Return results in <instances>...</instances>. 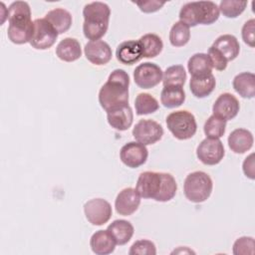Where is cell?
<instances>
[{
	"instance_id": "37",
	"label": "cell",
	"mask_w": 255,
	"mask_h": 255,
	"mask_svg": "<svg viewBox=\"0 0 255 255\" xmlns=\"http://www.w3.org/2000/svg\"><path fill=\"white\" fill-rule=\"evenodd\" d=\"M129 255H155L156 247L154 243L147 239L135 241L129 248Z\"/></svg>"
},
{
	"instance_id": "39",
	"label": "cell",
	"mask_w": 255,
	"mask_h": 255,
	"mask_svg": "<svg viewBox=\"0 0 255 255\" xmlns=\"http://www.w3.org/2000/svg\"><path fill=\"white\" fill-rule=\"evenodd\" d=\"M242 39L245 44L250 47L255 46V20L250 19L246 21L241 30Z\"/></svg>"
},
{
	"instance_id": "12",
	"label": "cell",
	"mask_w": 255,
	"mask_h": 255,
	"mask_svg": "<svg viewBox=\"0 0 255 255\" xmlns=\"http://www.w3.org/2000/svg\"><path fill=\"white\" fill-rule=\"evenodd\" d=\"M148 156V150L145 145L137 141H129L124 144L120 150L122 162L130 168H136L144 164Z\"/></svg>"
},
{
	"instance_id": "9",
	"label": "cell",
	"mask_w": 255,
	"mask_h": 255,
	"mask_svg": "<svg viewBox=\"0 0 255 255\" xmlns=\"http://www.w3.org/2000/svg\"><path fill=\"white\" fill-rule=\"evenodd\" d=\"M163 72L154 63L139 64L133 71V81L140 89H151L162 81Z\"/></svg>"
},
{
	"instance_id": "31",
	"label": "cell",
	"mask_w": 255,
	"mask_h": 255,
	"mask_svg": "<svg viewBox=\"0 0 255 255\" xmlns=\"http://www.w3.org/2000/svg\"><path fill=\"white\" fill-rule=\"evenodd\" d=\"M134 108L137 116H143L155 113L159 108V104L150 94L140 93L134 100Z\"/></svg>"
},
{
	"instance_id": "21",
	"label": "cell",
	"mask_w": 255,
	"mask_h": 255,
	"mask_svg": "<svg viewBox=\"0 0 255 255\" xmlns=\"http://www.w3.org/2000/svg\"><path fill=\"white\" fill-rule=\"evenodd\" d=\"M212 47L217 49L227 62L237 58L240 52V45L237 38L231 34L219 36L212 44Z\"/></svg>"
},
{
	"instance_id": "15",
	"label": "cell",
	"mask_w": 255,
	"mask_h": 255,
	"mask_svg": "<svg viewBox=\"0 0 255 255\" xmlns=\"http://www.w3.org/2000/svg\"><path fill=\"white\" fill-rule=\"evenodd\" d=\"M240 110L239 101L230 93H223L215 100L212 106L213 115L227 121L234 119Z\"/></svg>"
},
{
	"instance_id": "13",
	"label": "cell",
	"mask_w": 255,
	"mask_h": 255,
	"mask_svg": "<svg viewBox=\"0 0 255 255\" xmlns=\"http://www.w3.org/2000/svg\"><path fill=\"white\" fill-rule=\"evenodd\" d=\"M84 53L87 60L96 66L108 64L113 57L112 48L103 40L89 41L85 45Z\"/></svg>"
},
{
	"instance_id": "4",
	"label": "cell",
	"mask_w": 255,
	"mask_h": 255,
	"mask_svg": "<svg viewBox=\"0 0 255 255\" xmlns=\"http://www.w3.org/2000/svg\"><path fill=\"white\" fill-rule=\"evenodd\" d=\"M220 12L218 5L212 1H193L185 3L179 11V21L189 28L198 24L210 25L216 22Z\"/></svg>"
},
{
	"instance_id": "10",
	"label": "cell",
	"mask_w": 255,
	"mask_h": 255,
	"mask_svg": "<svg viewBox=\"0 0 255 255\" xmlns=\"http://www.w3.org/2000/svg\"><path fill=\"white\" fill-rule=\"evenodd\" d=\"M225 154L224 146L219 138H204L196 148L197 158L205 165L218 164Z\"/></svg>"
},
{
	"instance_id": "29",
	"label": "cell",
	"mask_w": 255,
	"mask_h": 255,
	"mask_svg": "<svg viewBox=\"0 0 255 255\" xmlns=\"http://www.w3.org/2000/svg\"><path fill=\"white\" fill-rule=\"evenodd\" d=\"M143 58H154L158 56L163 48L161 38L153 33H147L138 39Z\"/></svg>"
},
{
	"instance_id": "28",
	"label": "cell",
	"mask_w": 255,
	"mask_h": 255,
	"mask_svg": "<svg viewBox=\"0 0 255 255\" xmlns=\"http://www.w3.org/2000/svg\"><path fill=\"white\" fill-rule=\"evenodd\" d=\"M185 101V92L182 87L167 86L163 87L160 93V103L167 109L180 107Z\"/></svg>"
},
{
	"instance_id": "34",
	"label": "cell",
	"mask_w": 255,
	"mask_h": 255,
	"mask_svg": "<svg viewBox=\"0 0 255 255\" xmlns=\"http://www.w3.org/2000/svg\"><path fill=\"white\" fill-rule=\"evenodd\" d=\"M225 129L226 121L215 115L210 116L206 120L203 127V130L206 137L210 138H220L225 133Z\"/></svg>"
},
{
	"instance_id": "33",
	"label": "cell",
	"mask_w": 255,
	"mask_h": 255,
	"mask_svg": "<svg viewBox=\"0 0 255 255\" xmlns=\"http://www.w3.org/2000/svg\"><path fill=\"white\" fill-rule=\"evenodd\" d=\"M190 39L189 27L181 21L175 22L169 32V42L173 47H183Z\"/></svg>"
},
{
	"instance_id": "38",
	"label": "cell",
	"mask_w": 255,
	"mask_h": 255,
	"mask_svg": "<svg viewBox=\"0 0 255 255\" xmlns=\"http://www.w3.org/2000/svg\"><path fill=\"white\" fill-rule=\"evenodd\" d=\"M207 56L210 59V62L212 64V67L217 71H224L227 68L228 62L225 60V58L220 54V52L215 49L214 47H209L207 51Z\"/></svg>"
},
{
	"instance_id": "1",
	"label": "cell",
	"mask_w": 255,
	"mask_h": 255,
	"mask_svg": "<svg viewBox=\"0 0 255 255\" xmlns=\"http://www.w3.org/2000/svg\"><path fill=\"white\" fill-rule=\"evenodd\" d=\"M135 189L142 198L167 202L175 196L177 183L170 173L143 171L137 178Z\"/></svg>"
},
{
	"instance_id": "18",
	"label": "cell",
	"mask_w": 255,
	"mask_h": 255,
	"mask_svg": "<svg viewBox=\"0 0 255 255\" xmlns=\"http://www.w3.org/2000/svg\"><path fill=\"white\" fill-rule=\"evenodd\" d=\"M228 146L235 153H244L253 146L254 138L251 131L245 128H236L228 136Z\"/></svg>"
},
{
	"instance_id": "22",
	"label": "cell",
	"mask_w": 255,
	"mask_h": 255,
	"mask_svg": "<svg viewBox=\"0 0 255 255\" xmlns=\"http://www.w3.org/2000/svg\"><path fill=\"white\" fill-rule=\"evenodd\" d=\"M9 25H27L32 23L31 8L25 1H15L10 4L7 11Z\"/></svg>"
},
{
	"instance_id": "2",
	"label": "cell",
	"mask_w": 255,
	"mask_h": 255,
	"mask_svg": "<svg viewBox=\"0 0 255 255\" xmlns=\"http://www.w3.org/2000/svg\"><path fill=\"white\" fill-rule=\"evenodd\" d=\"M129 76L123 69L114 70L108 81L101 87L99 103L107 112L128 105Z\"/></svg>"
},
{
	"instance_id": "26",
	"label": "cell",
	"mask_w": 255,
	"mask_h": 255,
	"mask_svg": "<svg viewBox=\"0 0 255 255\" xmlns=\"http://www.w3.org/2000/svg\"><path fill=\"white\" fill-rule=\"evenodd\" d=\"M49 21L59 34L67 32L73 23V17L69 11L64 8H55L50 10L44 17Z\"/></svg>"
},
{
	"instance_id": "16",
	"label": "cell",
	"mask_w": 255,
	"mask_h": 255,
	"mask_svg": "<svg viewBox=\"0 0 255 255\" xmlns=\"http://www.w3.org/2000/svg\"><path fill=\"white\" fill-rule=\"evenodd\" d=\"M117 60L124 65H133L142 59L140 44L135 40H128L122 42L116 50Z\"/></svg>"
},
{
	"instance_id": "36",
	"label": "cell",
	"mask_w": 255,
	"mask_h": 255,
	"mask_svg": "<svg viewBox=\"0 0 255 255\" xmlns=\"http://www.w3.org/2000/svg\"><path fill=\"white\" fill-rule=\"evenodd\" d=\"M255 241L253 237L242 236L235 240L233 244V254L234 255H246L254 254Z\"/></svg>"
},
{
	"instance_id": "25",
	"label": "cell",
	"mask_w": 255,
	"mask_h": 255,
	"mask_svg": "<svg viewBox=\"0 0 255 255\" xmlns=\"http://www.w3.org/2000/svg\"><path fill=\"white\" fill-rule=\"evenodd\" d=\"M232 86L242 98L252 99L255 96V75L251 72L240 73L234 77Z\"/></svg>"
},
{
	"instance_id": "32",
	"label": "cell",
	"mask_w": 255,
	"mask_h": 255,
	"mask_svg": "<svg viewBox=\"0 0 255 255\" xmlns=\"http://www.w3.org/2000/svg\"><path fill=\"white\" fill-rule=\"evenodd\" d=\"M186 81V72L183 66L173 65L163 72L162 84L163 87L167 86H177L182 87Z\"/></svg>"
},
{
	"instance_id": "5",
	"label": "cell",
	"mask_w": 255,
	"mask_h": 255,
	"mask_svg": "<svg viewBox=\"0 0 255 255\" xmlns=\"http://www.w3.org/2000/svg\"><path fill=\"white\" fill-rule=\"evenodd\" d=\"M213 189L211 177L204 171L190 172L184 180L183 192L185 197L194 203L204 202L209 198Z\"/></svg>"
},
{
	"instance_id": "8",
	"label": "cell",
	"mask_w": 255,
	"mask_h": 255,
	"mask_svg": "<svg viewBox=\"0 0 255 255\" xmlns=\"http://www.w3.org/2000/svg\"><path fill=\"white\" fill-rule=\"evenodd\" d=\"M163 135L162 127L153 120H139L132 128L134 139L143 144L149 145L160 140Z\"/></svg>"
},
{
	"instance_id": "35",
	"label": "cell",
	"mask_w": 255,
	"mask_h": 255,
	"mask_svg": "<svg viewBox=\"0 0 255 255\" xmlns=\"http://www.w3.org/2000/svg\"><path fill=\"white\" fill-rule=\"evenodd\" d=\"M247 6L245 1H232L222 0L219 3V12L226 18H236L242 14Z\"/></svg>"
},
{
	"instance_id": "14",
	"label": "cell",
	"mask_w": 255,
	"mask_h": 255,
	"mask_svg": "<svg viewBox=\"0 0 255 255\" xmlns=\"http://www.w3.org/2000/svg\"><path fill=\"white\" fill-rule=\"evenodd\" d=\"M140 204V196L135 188L127 187L119 192L115 200L116 211L123 216L134 213Z\"/></svg>"
},
{
	"instance_id": "27",
	"label": "cell",
	"mask_w": 255,
	"mask_h": 255,
	"mask_svg": "<svg viewBox=\"0 0 255 255\" xmlns=\"http://www.w3.org/2000/svg\"><path fill=\"white\" fill-rule=\"evenodd\" d=\"M187 69L191 77H202L212 74V64L207 54L196 53L187 62Z\"/></svg>"
},
{
	"instance_id": "11",
	"label": "cell",
	"mask_w": 255,
	"mask_h": 255,
	"mask_svg": "<svg viewBox=\"0 0 255 255\" xmlns=\"http://www.w3.org/2000/svg\"><path fill=\"white\" fill-rule=\"evenodd\" d=\"M84 212L87 220L96 226L107 223L113 214L109 201L104 198H93L84 204Z\"/></svg>"
},
{
	"instance_id": "41",
	"label": "cell",
	"mask_w": 255,
	"mask_h": 255,
	"mask_svg": "<svg viewBox=\"0 0 255 255\" xmlns=\"http://www.w3.org/2000/svg\"><path fill=\"white\" fill-rule=\"evenodd\" d=\"M254 153H250L243 161L242 164V170L244 174L250 178L254 179L255 178V167H254Z\"/></svg>"
},
{
	"instance_id": "24",
	"label": "cell",
	"mask_w": 255,
	"mask_h": 255,
	"mask_svg": "<svg viewBox=\"0 0 255 255\" xmlns=\"http://www.w3.org/2000/svg\"><path fill=\"white\" fill-rule=\"evenodd\" d=\"M216 86V80L213 74L202 77H191L189 81V89L195 98L203 99L208 97Z\"/></svg>"
},
{
	"instance_id": "6",
	"label": "cell",
	"mask_w": 255,
	"mask_h": 255,
	"mask_svg": "<svg viewBox=\"0 0 255 255\" xmlns=\"http://www.w3.org/2000/svg\"><path fill=\"white\" fill-rule=\"evenodd\" d=\"M165 122L168 130L179 140L191 138L197 130L195 117L193 114L185 110L170 113L166 117Z\"/></svg>"
},
{
	"instance_id": "23",
	"label": "cell",
	"mask_w": 255,
	"mask_h": 255,
	"mask_svg": "<svg viewBox=\"0 0 255 255\" xmlns=\"http://www.w3.org/2000/svg\"><path fill=\"white\" fill-rule=\"evenodd\" d=\"M107 230L115 239L117 245L127 244L131 239L134 232L132 224L125 219L114 220L108 226Z\"/></svg>"
},
{
	"instance_id": "7",
	"label": "cell",
	"mask_w": 255,
	"mask_h": 255,
	"mask_svg": "<svg viewBox=\"0 0 255 255\" xmlns=\"http://www.w3.org/2000/svg\"><path fill=\"white\" fill-rule=\"evenodd\" d=\"M58 35L57 30L45 18L36 19L33 21V32L29 43L36 50H47L55 44Z\"/></svg>"
},
{
	"instance_id": "19",
	"label": "cell",
	"mask_w": 255,
	"mask_h": 255,
	"mask_svg": "<svg viewBox=\"0 0 255 255\" xmlns=\"http://www.w3.org/2000/svg\"><path fill=\"white\" fill-rule=\"evenodd\" d=\"M116 245L117 243L115 239L108 230H98L90 239L91 249L97 255H108L113 253Z\"/></svg>"
},
{
	"instance_id": "3",
	"label": "cell",
	"mask_w": 255,
	"mask_h": 255,
	"mask_svg": "<svg viewBox=\"0 0 255 255\" xmlns=\"http://www.w3.org/2000/svg\"><path fill=\"white\" fill-rule=\"evenodd\" d=\"M83 33L90 41L101 40L108 31L111 9L108 4L100 1L91 2L83 9Z\"/></svg>"
},
{
	"instance_id": "20",
	"label": "cell",
	"mask_w": 255,
	"mask_h": 255,
	"mask_svg": "<svg viewBox=\"0 0 255 255\" xmlns=\"http://www.w3.org/2000/svg\"><path fill=\"white\" fill-rule=\"evenodd\" d=\"M57 57L64 62H74L81 58L82 48L80 42L71 37H67L59 42L56 47Z\"/></svg>"
},
{
	"instance_id": "30",
	"label": "cell",
	"mask_w": 255,
	"mask_h": 255,
	"mask_svg": "<svg viewBox=\"0 0 255 255\" xmlns=\"http://www.w3.org/2000/svg\"><path fill=\"white\" fill-rule=\"evenodd\" d=\"M33 32V22L27 25H9L7 29L8 39L17 45L29 43Z\"/></svg>"
},
{
	"instance_id": "17",
	"label": "cell",
	"mask_w": 255,
	"mask_h": 255,
	"mask_svg": "<svg viewBox=\"0 0 255 255\" xmlns=\"http://www.w3.org/2000/svg\"><path fill=\"white\" fill-rule=\"evenodd\" d=\"M107 120L113 128L124 131L131 127L133 113L129 105H127L107 112Z\"/></svg>"
},
{
	"instance_id": "40",
	"label": "cell",
	"mask_w": 255,
	"mask_h": 255,
	"mask_svg": "<svg viewBox=\"0 0 255 255\" xmlns=\"http://www.w3.org/2000/svg\"><path fill=\"white\" fill-rule=\"evenodd\" d=\"M134 4L138 6L139 10L143 13H153L161 9V7L165 4V2L151 0V1H143V2H134Z\"/></svg>"
}]
</instances>
